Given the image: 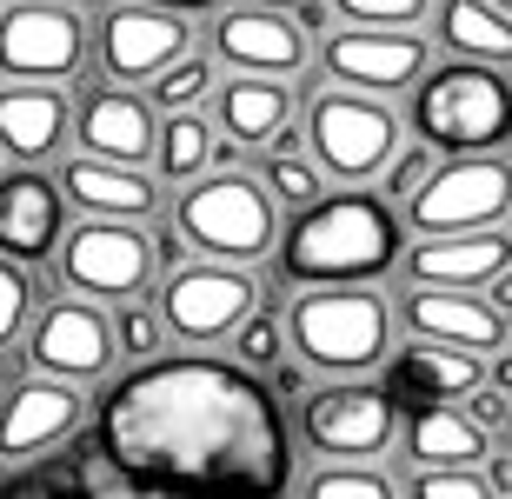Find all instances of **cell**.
<instances>
[{
    "instance_id": "cell-1",
    "label": "cell",
    "mask_w": 512,
    "mask_h": 499,
    "mask_svg": "<svg viewBox=\"0 0 512 499\" xmlns=\"http://www.w3.org/2000/svg\"><path fill=\"white\" fill-rule=\"evenodd\" d=\"M100 453L133 493H280L293 480L286 420L240 360H147L100 406Z\"/></svg>"
},
{
    "instance_id": "cell-2",
    "label": "cell",
    "mask_w": 512,
    "mask_h": 499,
    "mask_svg": "<svg viewBox=\"0 0 512 499\" xmlns=\"http://www.w3.org/2000/svg\"><path fill=\"white\" fill-rule=\"evenodd\" d=\"M399 213L380 193H333V200H306L300 220L280 233V267L273 280L286 287H320V280H380L399 260Z\"/></svg>"
},
{
    "instance_id": "cell-3",
    "label": "cell",
    "mask_w": 512,
    "mask_h": 499,
    "mask_svg": "<svg viewBox=\"0 0 512 499\" xmlns=\"http://www.w3.org/2000/svg\"><path fill=\"white\" fill-rule=\"evenodd\" d=\"M286 346L313 373L353 380V373H373L386 360L393 313L373 293V280H320V287L293 293V307H286Z\"/></svg>"
},
{
    "instance_id": "cell-4",
    "label": "cell",
    "mask_w": 512,
    "mask_h": 499,
    "mask_svg": "<svg viewBox=\"0 0 512 499\" xmlns=\"http://www.w3.org/2000/svg\"><path fill=\"white\" fill-rule=\"evenodd\" d=\"M413 87V127L433 154H499L512 140V80L493 60L426 67Z\"/></svg>"
},
{
    "instance_id": "cell-5",
    "label": "cell",
    "mask_w": 512,
    "mask_h": 499,
    "mask_svg": "<svg viewBox=\"0 0 512 499\" xmlns=\"http://www.w3.org/2000/svg\"><path fill=\"white\" fill-rule=\"evenodd\" d=\"M173 227H180L187 247L207 253V260L247 267V260H260L280 240V200L260 187V173H240V167L193 173V180H180Z\"/></svg>"
},
{
    "instance_id": "cell-6",
    "label": "cell",
    "mask_w": 512,
    "mask_h": 499,
    "mask_svg": "<svg viewBox=\"0 0 512 499\" xmlns=\"http://www.w3.org/2000/svg\"><path fill=\"white\" fill-rule=\"evenodd\" d=\"M393 147H399V120L393 107H380V94L340 87V94H320L306 107V154H313L320 173H333L346 187H366Z\"/></svg>"
},
{
    "instance_id": "cell-7",
    "label": "cell",
    "mask_w": 512,
    "mask_h": 499,
    "mask_svg": "<svg viewBox=\"0 0 512 499\" xmlns=\"http://www.w3.org/2000/svg\"><path fill=\"white\" fill-rule=\"evenodd\" d=\"M506 213H512V167L499 154H453L406 193V220L419 233L499 227Z\"/></svg>"
},
{
    "instance_id": "cell-8",
    "label": "cell",
    "mask_w": 512,
    "mask_h": 499,
    "mask_svg": "<svg viewBox=\"0 0 512 499\" xmlns=\"http://www.w3.org/2000/svg\"><path fill=\"white\" fill-rule=\"evenodd\" d=\"M54 273L67 293L127 300L153 280V233H140L133 220H114V213H94L87 227L54 240Z\"/></svg>"
},
{
    "instance_id": "cell-9",
    "label": "cell",
    "mask_w": 512,
    "mask_h": 499,
    "mask_svg": "<svg viewBox=\"0 0 512 499\" xmlns=\"http://www.w3.org/2000/svg\"><path fill=\"white\" fill-rule=\"evenodd\" d=\"M260 307V287L233 260H200V267H167L160 287V327L180 346H213L227 340L247 313Z\"/></svg>"
},
{
    "instance_id": "cell-10",
    "label": "cell",
    "mask_w": 512,
    "mask_h": 499,
    "mask_svg": "<svg viewBox=\"0 0 512 499\" xmlns=\"http://www.w3.org/2000/svg\"><path fill=\"white\" fill-rule=\"evenodd\" d=\"M300 426L313 440V453H326V460H373L399 433V406L386 386H366L353 373V380H333L320 393H306Z\"/></svg>"
},
{
    "instance_id": "cell-11",
    "label": "cell",
    "mask_w": 512,
    "mask_h": 499,
    "mask_svg": "<svg viewBox=\"0 0 512 499\" xmlns=\"http://www.w3.org/2000/svg\"><path fill=\"white\" fill-rule=\"evenodd\" d=\"M87 60V20L67 0H14L0 14V74L7 80H67Z\"/></svg>"
},
{
    "instance_id": "cell-12",
    "label": "cell",
    "mask_w": 512,
    "mask_h": 499,
    "mask_svg": "<svg viewBox=\"0 0 512 499\" xmlns=\"http://www.w3.org/2000/svg\"><path fill=\"white\" fill-rule=\"evenodd\" d=\"M320 67H326V80L360 87V94H399V87H413L433 67V47L413 27H360V20H346L340 34L320 47Z\"/></svg>"
},
{
    "instance_id": "cell-13",
    "label": "cell",
    "mask_w": 512,
    "mask_h": 499,
    "mask_svg": "<svg viewBox=\"0 0 512 499\" xmlns=\"http://www.w3.org/2000/svg\"><path fill=\"white\" fill-rule=\"evenodd\" d=\"M87 420V400H80L74 380H20L7 400H0V466H34L47 460L54 446H67Z\"/></svg>"
},
{
    "instance_id": "cell-14",
    "label": "cell",
    "mask_w": 512,
    "mask_h": 499,
    "mask_svg": "<svg viewBox=\"0 0 512 499\" xmlns=\"http://www.w3.org/2000/svg\"><path fill=\"white\" fill-rule=\"evenodd\" d=\"M306 54H313L306 20H293L273 0L227 7V14L213 20V60H227L233 74H300Z\"/></svg>"
},
{
    "instance_id": "cell-15",
    "label": "cell",
    "mask_w": 512,
    "mask_h": 499,
    "mask_svg": "<svg viewBox=\"0 0 512 499\" xmlns=\"http://www.w3.org/2000/svg\"><path fill=\"white\" fill-rule=\"evenodd\" d=\"M27 360L40 373H54V380H100L107 366H114V327H107V313L80 293V300H54V307L34 320V340H27Z\"/></svg>"
},
{
    "instance_id": "cell-16",
    "label": "cell",
    "mask_w": 512,
    "mask_h": 499,
    "mask_svg": "<svg viewBox=\"0 0 512 499\" xmlns=\"http://www.w3.org/2000/svg\"><path fill=\"white\" fill-rule=\"evenodd\" d=\"M187 47H193V27L180 7L133 0V7H107L100 14V67L114 80H147L173 54H187Z\"/></svg>"
},
{
    "instance_id": "cell-17",
    "label": "cell",
    "mask_w": 512,
    "mask_h": 499,
    "mask_svg": "<svg viewBox=\"0 0 512 499\" xmlns=\"http://www.w3.org/2000/svg\"><path fill=\"white\" fill-rule=\"evenodd\" d=\"M399 320L419 340L473 346V353H499L506 346V313L493 300H479V287H426V280H413L406 300H399Z\"/></svg>"
},
{
    "instance_id": "cell-18",
    "label": "cell",
    "mask_w": 512,
    "mask_h": 499,
    "mask_svg": "<svg viewBox=\"0 0 512 499\" xmlns=\"http://www.w3.org/2000/svg\"><path fill=\"white\" fill-rule=\"evenodd\" d=\"M60 213H67V193L60 180L34 167V160H20L14 173H0V253L7 260H47L60 240Z\"/></svg>"
},
{
    "instance_id": "cell-19",
    "label": "cell",
    "mask_w": 512,
    "mask_h": 499,
    "mask_svg": "<svg viewBox=\"0 0 512 499\" xmlns=\"http://www.w3.org/2000/svg\"><path fill=\"white\" fill-rule=\"evenodd\" d=\"M386 366V393H393V406L406 413V406H439V400H459V393H473L479 380H486V360H479L473 346H446V340H419L399 346Z\"/></svg>"
},
{
    "instance_id": "cell-20",
    "label": "cell",
    "mask_w": 512,
    "mask_h": 499,
    "mask_svg": "<svg viewBox=\"0 0 512 499\" xmlns=\"http://www.w3.org/2000/svg\"><path fill=\"white\" fill-rule=\"evenodd\" d=\"M506 260H512V240L499 227L419 233V247L406 253V280H426V287H486Z\"/></svg>"
},
{
    "instance_id": "cell-21",
    "label": "cell",
    "mask_w": 512,
    "mask_h": 499,
    "mask_svg": "<svg viewBox=\"0 0 512 499\" xmlns=\"http://www.w3.org/2000/svg\"><path fill=\"white\" fill-rule=\"evenodd\" d=\"M213 127L240 147H286L293 140V87L280 74H240L213 94Z\"/></svg>"
},
{
    "instance_id": "cell-22",
    "label": "cell",
    "mask_w": 512,
    "mask_h": 499,
    "mask_svg": "<svg viewBox=\"0 0 512 499\" xmlns=\"http://www.w3.org/2000/svg\"><path fill=\"white\" fill-rule=\"evenodd\" d=\"M60 193L87 213H114V220H147L160 207V187H153L140 160H107V154H80L60 167Z\"/></svg>"
},
{
    "instance_id": "cell-23",
    "label": "cell",
    "mask_w": 512,
    "mask_h": 499,
    "mask_svg": "<svg viewBox=\"0 0 512 499\" xmlns=\"http://www.w3.org/2000/svg\"><path fill=\"white\" fill-rule=\"evenodd\" d=\"M67 140V94L54 80H14L0 87V154L47 160Z\"/></svg>"
},
{
    "instance_id": "cell-24",
    "label": "cell",
    "mask_w": 512,
    "mask_h": 499,
    "mask_svg": "<svg viewBox=\"0 0 512 499\" xmlns=\"http://www.w3.org/2000/svg\"><path fill=\"white\" fill-rule=\"evenodd\" d=\"M80 147L107 160H140L153 154V107L127 87H94L80 100Z\"/></svg>"
},
{
    "instance_id": "cell-25",
    "label": "cell",
    "mask_w": 512,
    "mask_h": 499,
    "mask_svg": "<svg viewBox=\"0 0 512 499\" xmlns=\"http://www.w3.org/2000/svg\"><path fill=\"white\" fill-rule=\"evenodd\" d=\"M493 453L486 426L466 420V406L439 400V406H406V460L419 466H479Z\"/></svg>"
},
{
    "instance_id": "cell-26",
    "label": "cell",
    "mask_w": 512,
    "mask_h": 499,
    "mask_svg": "<svg viewBox=\"0 0 512 499\" xmlns=\"http://www.w3.org/2000/svg\"><path fill=\"white\" fill-rule=\"evenodd\" d=\"M439 40L466 60L512 67V14L493 0H439Z\"/></svg>"
},
{
    "instance_id": "cell-27",
    "label": "cell",
    "mask_w": 512,
    "mask_h": 499,
    "mask_svg": "<svg viewBox=\"0 0 512 499\" xmlns=\"http://www.w3.org/2000/svg\"><path fill=\"white\" fill-rule=\"evenodd\" d=\"M153 173H160V180H173V187H180V180H193V173H207V160H213V127L200 114H193V107H173L167 114V127H153Z\"/></svg>"
},
{
    "instance_id": "cell-28",
    "label": "cell",
    "mask_w": 512,
    "mask_h": 499,
    "mask_svg": "<svg viewBox=\"0 0 512 499\" xmlns=\"http://www.w3.org/2000/svg\"><path fill=\"white\" fill-rule=\"evenodd\" d=\"M147 94H153V107H200V100L213 94V60H200L187 47V54H173L160 74H147Z\"/></svg>"
},
{
    "instance_id": "cell-29",
    "label": "cell",
    "mask_w": 512,
    "mask_h": 499,
    "mask_svg": "<svg viewBox=\"0 0 512 499\" xmlns=\"http://www.w3.org/2000/svg\"><path fill=\"white\" fill-rule=\"evenodd\" d=\"M260 187L273 193V200H286V207H306V200H313V193H320V180L326 173L313 167V154H293V140H286V147H260Z\"/></svg>"
},
{
    "instance_id": "cell-30",
    "label": "cell",
    "mask_w": 512,
    "mask_h": 499,
    "mask_svg": "<svg viewBox=\"0 0 512 499\" xmlns=\"http://www.w3.org/2000/svg\"><path fill=\"white\" fill-rule=\"evenodd\" d=\"M306 499H393V480L366 460H326V473L300 486Z\"/></svg>"
},
{
    "instance_id": "cell-31",
    "label": "cell",
    "mask_w": 512,
    "mask_h": 499,
    "mask_svg": "<svg viewBox=\"0 0 512 499\" xmlns=\"http://www.w3.org/2000/svg\"><path fill=\"white\" fill-rule=\"evenodd\" d=\"M227 340H233V353H240V366H247V373H273V366H280V353H286L280 313H260V307H253L247 320L227 333Z\"/></svg>"
},
{
    "instance_id": "cell-32",
    "label": "cell",
    "mask_w": 512,
    "mask_h": 499,
    "mask_svg": "<svg viewBox=\"0 0 512 499\" xmlns=\"http://www.w3.org/2000/svg\"><path fill=\"white\" fill-rule=\"evenodd\" d=\"M114 327V353H127V360H153L160 346H167V327H160V307H140V300H120V313L107 320Z\"/></svg>"
},
{
    "instance_id": "cell-33",
    "label": "cell",
    "mask_w": 512,
    "mask_h": 499,
    "mask_svg": "<svg viewBox=\"0 0 512 499\" xmlns=\"http://www.w3.org/2000/svg\"><path fill=\"white\" fill-rule=\"evenodd\" d=\"M413 499H486V473L479 466H419L406 480Z\"/></svg>"
},
{
    "instance_id": "cell-34",
    "label": "cell",
    "mask_w": 512,
    "mask_h": 499,
    "mask_svg": "<svg viewBox=\"0 0 512 499\" xmlns=\"http://www.w3.org/2000/svg\"><path fill=\"white\" fill-rule=\"evenodd\" d=\"M27 313H34V280L20 273V260H7V253H0V346L20 340Z\"/></svg>"
},
{
    "instance_id": "cell-35",
    "label": "cell",
    "mask_w": 512,
    "mask_h": 499,
    "mask_svg": "<svg viewBox=\"0 0 512 499\" xmlns=\"http://www.w3.org/2000/svg\"><path fill=\"white\" fill-rule=\"evenodd\" d=\"M433 0H333L340 20H360V27H419Z\"/></svg>"
},
{
    "instance_id": "cell-36",
    "label": "cell",
    "mask_w": 512,
    "mask_h": 499,
    "mask_svg": "<svg viewBox=\"0 0 512 499\" xmlns=\"http://www.w3.org/2000/svg\"><path fill=\"white\" fill-rule=\"evenodd\" d=\"M386 200H406V193L419 187V180H426V173H433V147H426V140H419V147H393V154H386Z\"/></svg>"
},
{
    "instance_id": "cell-37",
    "label": "cell",
    "mask_w": 512,
    "mask_h": 499,
    "mask_svg": "<svg viewBox=\"0 0 512 499\" xmlns=\"http://www.w3.org/2000/svg\"><path fill=\"white\" fill-rule=\"evenodd\" d=\"M459 400H466V420H479L486 433H499V426H506V413H512V393H499L493 380H479L473 393H459Z\"/></svg>"
},
{
    "instance_id": "cell-38",
    "label": "cell",
    "mask_w": 512,
    "mask_h": 499,
    "mask_svg": "<svg viewBox=\"0 0 512 499\" xmlns=\"http://www.w3.org/2000/svg\"><path fill=\"white\" fill-rule=\"evenodd\" d=\"M479 466H486V493H512V453H506V460H493V453H486Z\"/></svg>"
},
{
    "instance_id": "cell-39",
    "label": "cell",
    "mask_w": 512,
    "mask_h": 499,
    "mask_svg": "<svg viewBox=\"0 0 512 499\" xmlns=\"http://www.w3.org/2000/svg\"><path fill=\"white\" fill-rule=\"evenodd\" d=\"M486 287H493V307H499V313L512 320V260H506V267L493 273V280H486Z\"/></svg>"
},
{
    "instance_id": "cell-40",
    "label": "cell",
    "mask_w": 512,
    "mask_h": 499,
    "mask_svg": "<svg viewBox=\"0 0 512 499\" xmlns=\"http://www.w3.org/2000/svg\"><path fill=\"white\" fill-rule=\"evenodd\" d=\"M273 386H280V393H300L306 373H300V366H273Z\"/></svg>"
},
{
    "instance_id": "cell-41",
    "label": "cell",
    "mask_w": 512,
    "mask_h": 499,
    "mask_svg": "<svg viewBox=\"0 0 512 499\" xmlns=\"http://www.w3.org/2000/svg\"><path fill=\"white\" fill-rule=\"evenodd\" d=\"M486 380H493L499 393H512V353H506V360H493V373H486Z\"/></svg>"
},
{
    "instance_id": "cell-42",
    "label": "cell",
    "mask_w": 512,
    "mask_h": 499,
    "mask_svg": "<svg viewBox=\"0 0 512 499\" xmlns=\"http://www.w3.org/2000/svg\"><path fill=\"white\" fill-rule=\"evenodd\" d=\"M153 7H180V14H200V7H220V0H153Z\"/></svg>"
},
{
    "instance_id": "cell-43",
    "label": "cell",
    "mask_w": 512,
    "mask_h": 499,
    "mask_svg": "<svg viewBox=\"0 0 512 499\" xmlns=\"http://www.w3.org/2000/svg\"><path fill=\"white\" fill-rule=\"evenodd\" d=\"M499 433H506V453H512V413H506V426H499Z\"/></svg>"
},
{
    "instance_id": "cell-44",
    "label": "cell",
    "mask_w": 512,
    "mask_h": 499,
    "mask_svg": "<svg viewBox=\"0 0 512 499\" xmlns=\"http://www.w3.org/2000/svg\"><path fill=\"white\" fill-rule=\"evenodd\" d=\"M273 7H300V0H273Z\"/></svg>"
},
{
    "instance_id": "cell-45",
    "label": "cell",
    "mask_w": 512,
    "mask_h": 499,
    "mask_svg": "<svg viewBox=\"0 0 512 499\" xmlns=\"http://www.w3.org/2000/svg\"><path fill=\"white\" fill-rule=\"evenodd\" d=\"M493 7H506V14H512V0H493Z\"/></svg>"
},
{
    "instance_id": "cell-46",
    "label": "cell",
    "mask_w": 512,
    "mask_h": 499,
    "mask_svg": "<svg viewBox=\"0 0 512 499\" xmlns=\"http://www.w3.org/2000/svg\"><path fill=\"white\" fill-rule=\"evenodd\" d=\"M67 7H74V0H67Z\"/></svg>"
}]
</instances>
